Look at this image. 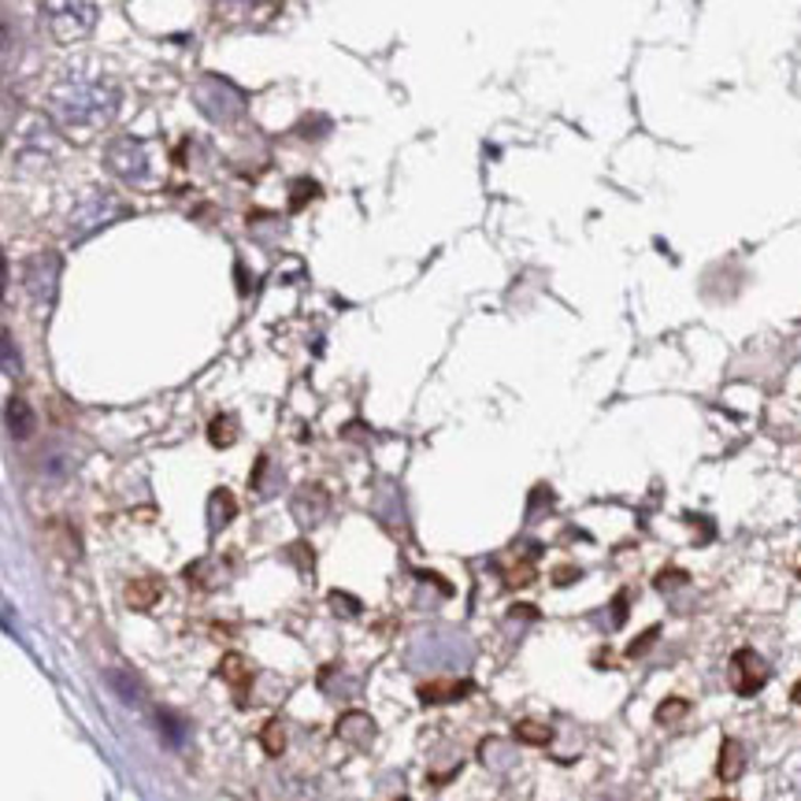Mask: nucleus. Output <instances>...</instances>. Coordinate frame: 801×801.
Wrapping results in <instances>:
<instances>
[{"label": "nucleus", "instance_id": "obj_14", "mask_svg": "<svg viewBox=\"0 0 801 801\" xmlns=\"http://www.w3.org/2000/svg\"><path fill=\"white\" fill-rule=\"evenodd\" d=\"M687 713H690V705L683 702V697H668V702H660V708H657V720L660 724H679Z\"/></svg>", "mask_w": 801, "mask_h": 801}, {"label": "nucleus", "instance_id": "obj_16", "mask_svg": "<svg viewBox=\"0 0 801 801\" xmlns=\"http://www.w3.org/2000/svg\"><path fill=\"white\" fill-rule=\"evenodd\" d=\"M0 367H8V372L20 367V356H15V345H12V338H8V330H0Z\"/></svg>", "mask_w": 801, "mask_h": 801}, {"label": "nucleus", "instance_id": "obj_4", "mask_svg": "<svg viewBox=\"0 0 801 801\" xmlns=\"http://www.w3.org/2000/svg\"><path fill=\"white\" fill-rule=\"evenodd\" d=\"M772 668L764 665V657L757 650H739L731 657V683L739 694H757V690L768 683Z\"/></svg>", "mask_w": 801, "mask_h": 801}, {"label": "nucleus", "instance_id": "obj_9", "mask_svg": "<svg viewBox=\"0 0 801 801\" xmlns=\"http://www.w3.org/2000/svg\"><path fill=\"white\" fill-rule=\"evenodd\" d=\"M8 430H12L20 441L34 435V412H31V404H26L23 398L8 401Z\"/></svg>", "mask_w": 801, "mask_h": 801}, {"label": "nucleus", "instance_id": "obj_22", "mask_svg": "<svg viewBox=\"0 0 801 801\" xmlns=\"http://www.w3.org/2000/svg\"><path fill=\"white\" fill-rule=\"evenodd\" d=\"M716 801H731V798H716Z\"/></svg>", "mask_w": 801, "mask_h": 801}, {"label": "nucleus", "instance_id": "obj_13", "mask_svg": "<svg viewBox=\"0 0 801 801\" xmlns=\"http://www.w3.org/2000/svg\"><path fill=\"white\" fill-rule=\"evenodd\" d=\"M223 676L245 694V687H248V668H245V660L238 657V653H230V657L223 660Z\"/></svg>", "mask_w": 801, "mask_h": 801}, {"label": "nucleus", "instance_id": "obj_8", "mask_svg": "<svg viewBox=\"0 0 801 801\" xmlns=\"http://www.w3.org/2000/svg\"><path fill=\"white\" fill-rule=\"evenodd\" d=\"M472 694V683L468 679H460V683H423L420 687V697L427 705H438V702H460V697Z\"/></svg>", "mask_w": 801, "mask_h": 801}, {"label": "nucleus", "instance_id": "obj_18", "mask_svg": "<svg viewBox=\"0 0 801 801\" xmlns=\"http://www.w3.org/2000/svg\"><path fill=\"white\" fill-rule=\"evenodd\" d=\"M628 591H620V594H616V605H612V623H616V628H620V623H623V616H628L631 612V602H628Z\"/></svg>", "mask_w": 801, "mask_h": 801}, {"label": "nucleus", "instance_id": "obj_3", "mask_svg": "<svg viewBox=\"0 0 801 801\" xmlns=\"http://www.w3.org/2000/svg\"><path fill=\"white\" fill-rule=\"evenodd\" d=\"M108 168H112L123 182H131V186H149V182H156L149 149H145L137 137H123V142L108 149Z\"/></svg>", "mask_w": 801, "mask_h": 801}, {"label": "nucleus", "instance_id": "obj_1", "mask_svg": "<svg viewBox=\"0 0 801 801\" xmlns=\"http://www.w3.org/2000/svg\"><path fill=\"white\" fill-rule=\"evenodd\" d=\"M119 94L105 78H63L49 94V112L68 131H100L116 119Z\"/></svg>", "mask_w": 801, "mask_h": 801}, {"label": "nucleus", "instance_id": "obj_11", "mask_svg": "<svg viewBox=\"0 0 801 801\" xmlns=\"http://www.w3.org/2000/svg\"><path fill=\"white\" fill-rule=\"evenodd\" d=\"M126 597H131L134 609H149V605H156V597H160V583L156 579H145V583H134L131 591H126Z\"/></svg>", "mask_w": 801, "mask_h": 801}, {"label": "nucleus", "instance_id": "obj_7", "mask_svg": "<svg viewBox=\"0 0 801 801\" xmlns=\"http://www.w3.org/2000/svg\"><path fill=\"white\" fill-rule=\"evenodd\" d=\"M745 772V745L739 739H724L720 745V761H716V776L724 782H735Z\"/></svg>", "mask_w": 801, "mask_h": 801}, {"label": "nucleus", "instance_id": "obj_12", "mask_svg": "<svg viewBox=\"0 0 801 801\" xmlns=\"http://www.w3.org/2000/svg\"><path fill=\"white\" fill-rule=\"evenodd\" d=\"M260 742H264V750L271 753V757H279L282 753V745H287V731H282V724L279 720H271L260 731Z\"/></svg>", "mask_w": 801, "mask_h": 801}, {"label": "nucleus", "instance_id": "obj_2", "mask_svg": "<svg viewBox=\"0 0 801 801\" xmlns=\"http://www.w3.org/2000/svg\"><path fill=\"white\" fill-rule=\"evenodd\" d=\"M41 15L52 38L63 45H75L94 34L97 0H41Z\"/></svg>", "mask_w": 801, "mask_h": 801}, {"label": "nucleus", "instance_id": "obj_19", "mask_svg": "<svg viewBox=\"0 0 801 801\" xmlns=\"http://www.w3.org/2000/svg\"><path fill=\"white\" fill-rule=\"evenodd\" d=\"M349 594H330V602H335V609L338 612H361V605L356 602H345Z\"/></svg>", "mask_w": 801, "mask_h": 801}, {"label": "nucleus", "instance_id": "obj_5", "mask_svg": "<svg viewBox=\"0 0 801 801\" xmlns=\"http://www.w3.org/2000/svg\"><path fill=\"white\" fill-rule=\"evenodd\" d=\"M338 739L364 750V745H372L375 739V720L367 713H345L342 720H338Z\"/></svg>", "mask_w": 801, "mask_h": 801}, {"label": "nucleus", "instance_id": "obj_21", "mask_svg": "<svg viewBox=\"0 0 801 801\" xmlns=\"http://www.w3.org/2000/svg\"><path fill=\"white\" fill-rule=\"evenodd\" d=\"M794 702L801 705V679H798V687H794Z\"/></svg>", "mask_w": 801, "mask_h": 801}, {"label": "nucleus", "instance_id": "obj_6", "mask_svg": "<svg viewBox=\"0 0 801 801\" xmlns=\"http://www.w3.org/2000/svg\"><path fill=\"white\" fill-rule=\"evenodd\" d=\"M327 494L319 490V486H308V490L298 494V501H293V512H298V520L305 523V527H316L319 520L327 515Z\"/></svg>", "mask_w": 801, "mask_h": 801}, {"label": "nucleus", "instance_id": "obj_20", "mask_svg": "<svg viewBox=\"0 0 801 801\" xmlns=\"http://www.w3.org/2000/svg\"><path fill=\"white\" fill-rule=\"evenodd\" d=\"M4 287H8V264H4V256H0V293H4Z\"/></svg>", "mask_w": 801, "mask_h": 801}, {"label": "nucleus", "instance_id": "obj_15", "mask_svg": "<svg viewBox=\"0 0 801 801\" xmlns=\"http://www.w3.org/2000/svg\"><path fill=\"white\" fill-rule=\"evenodd\" d=\"M108 683H112V690L119 697H131V702H137V697H142V690H134L137 683L131 676H123V671H112V676H108Z\"/></svg>", "mask_w": 801, "mask_h": 801}, {"label": "nucleus", "instance_id": "obj_17", "mask_svg": "<svg viewBox=\"0 0 801 801\" xmlns=\"http://www.w3.org/2000/svg\"><path fill=\"white\" fill-rule=\"evenodd\" d=\"M211 441H216V446H230V441H234V423L227 416H219L211 423Z\"/></svg>", "mask_w": 801, "mask_h": 801}, {"label": "nucleus", "instance_id": "obj_10", "mask_svg": "<svg viewBox=\"0 0 801 801\" xmlns=\"http://www.w3.org/2000/svg\"><path fill=\"white\" fill-rule=\"evenodd\" d=\"M515 739H520L523 745H549V739H554V731H549L546 724L520 720V724H515Z\"/></svg>", "mask_w": 801, "mask_h": 801}]
</instances>
